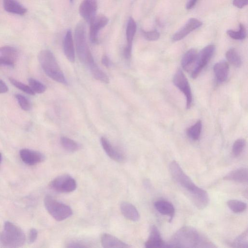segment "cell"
<instances>
[{
    "label": "cell",
    "mask_w": 248,
    "mask_h": 248,
    "mask_svg": "<svg viewBox=\"0 0 248 248\" xmlns=\"http://www.w3.org/2000/svg\"><path fill=\"white\" fill-rule=\"evenodd\" d=\"M202 25V22L197 18H191L189 19L185 24L173 35L172 40L178 41L183 39Z\"/></svg>",
    "instance_id": "cell-12"
},
{
    "label": "cell",
    "mask_w": 248,
    "mask_h": 248,
    "mask_svg": "<svg viewBox=\"0 0 248 248\" xmlns=\"http://www.w3.org/2000/svg\"><path fill=\"white\" fill-rule=\"evenodd\" d=\"M145 247L147 248H167V244L165 243L158 228L154 225L150 228L149 235L145 243Z\"/></svg>",
    "instance_id": "cell-15"
},
{
    "label": "cell",
    "mask_w": 248,
    "mask_h": 248,
    "mask_svg": "<svg viewBox=\"0 0 248 248\" xmlns=\"http://www.w3.org/2000/svg\"><path fill=\"white\" fill-rule=\"evenodd\" d=\"M44 205L48 213L57 221L63 220L73 213L69 206L57 201L50 195L45 197Z\"/></svg>",
    "instance_id": "cell-4"
},
{
    "label": "cell",
    "mask_w": 248,
    "mask_h": 248,
    "mask_svg": "<svg viewBox=\"0 0 248 248\" xmlns=\"http://www.w3.org/2000/svg\"><path fill=\"white\" fill-rule=\"evenodd\" d=\"M215 49L216 47L214 45H209L205 46L198 54L196 63L191 72V77L193 78H196L207 64L212 57Z\"/></svg>",
    "instance_id": "cell-7"
},
{
    "label": "cell",
    "mask_w": 248,
    "mask_h": 248,
    "mask_svg": "<svg viewBox=\"0 0 248 248\" xmlns=\"http://www.w3.org/2000/svg\"><path fill=\"white\" fill-rule=\"evenodd\" d=\"M15 97L20 108L25 111L29 110L31 106L29 100L24 95L20 94H16Z\"/></svg>",
    "instance_id": "cell-37"
},
{
    "label": "cell",
    "mask_w": 248,
    "mask_h": 248,
    "mask_svg": "<svg viewBox=\"0 0 248 248\" xmlns=\"http://www.w3.org/2000/svg\"><path fill=\"white\" fill-rule=\"evenodd\" d=\"M60 142L62 147L68 152H74L79 149L78 144L75 141L69 138L62 137Z\"/></svg>",
    "instance_id": "cell-32"
},
{
    "label": "cell",
    "mask_w": 248,
    "mask_h": 248,
    "mask_svg": "<svg viewBox=\"0 0 248 248\" xmlns=\"http://www.w3.org/2000/svg\"><path fill=\"white\" fill-rule=\"evenodd\" d=\"M9 80L13 85L26 93L32 95L35 94L29 86H28L13 78H9Z\"/></svg>",
    "instance_id": "cell-35"
},
{
    "label": "cell",
    "mask_w": 248,
    "mask_h": 248,
    "mask_svg": "<svg viewBox=\"0 0 248 248\" xmlns=\"http://www.w3.org/2000/svg\"><path fill=\"white\" fill-rule=\"evenodd\" d=\"M28 82L29 86L35 93H42L46 90V86L43 83L35 79L30 78L28 79Z\"/></svg>",
    "instance_id": "cell-34"
},
{
    "label": "cell",
    "mask_w": 248,
    "mask_h": 248,
    "mask_svg": "<svg viewBox=\"0 0 248 248\" xmlns=\"http://www.w3.org/2000/svg\"><path fill=\"white\" fill-rule=\"evenodd\" d=\"M227 34L232 39L234 40H243L247 36V30L245 26L240 23L239 30L237 31L229 30L227 31Z\"/></svg>",
    "instance_id": "cell-33"
},
{
    "label": "cell",
    "mask_w": 248,
    "mask_h": 248,
    "mask_svg": "<svg viewBox=\"0 0 248 248\" xmlns=\"http://www.w3.org/2000/svg\"><path fill=\"white\" fill-rule=\"evenodd\" d=\"M216 78L218 82H223L226 80L229 74V64L226 61L216 63L213 67Z\"/></svg>",
    "instance_id": "cell-24"
},
{
    "label": "cell",
    "mask_w": 248,
    "mask_h": 248,
    "mask_svg": "<svg viewBox=\"0 0 248 248\" xmlns=\"http://www.w3.org/2000/svg\"><path fill=\"white\" fill-rule=\"evenodd\" d=\"M197 55V51L194 48L190 49L186 52L181 61V65L184 70L188 72L193 69Z\"/></svg>",
    "instance_id": "cell-21"
},
{
    "label": "cell",
    "mask_w": 248,
    "mask_h": 248,
    "mask_svg": "<svg viewBox=\"0 0 248 248\" xmlns=\"http://www.w3.org/2000/svg\"><path fill=\"white\" fill-rule=\"evenodd\" d=\"M3 7L7 12L19 15L27 12V9L16 0H4Z\"/></svg>",
    "instance_id": "cell-25"
},
{
    "label": "cell",
    "mask_w": 248,
    "mask_h": 248,
    "mask_svg": "<svg viewBox=\"0 0 248 248\" xmlns=\"http://www.w3.org/2000/svg\"><path fill=\"white\" fill-rule=\"evenodd\" d=\"M26 236L21 229L10 222L6 221L3 231L0 233V244L5 248H18L23 246Z\"/></svg>",
    "instance_id": "cell-3"
},
{
    "label": "cell",
    "mask_w": 248,
    "mask_h": 248,
    "mask_svg": "<svg viewBox=\"0 0 248 248\" xmlns=\"http://www.w3.org/2000/svg\"><path fill=\"white\" fill-rule=\"evenodd\" d=\"M1 157H2V156H1V153H0V162H1Z\"/></svg>",
    "instance_id": "cell-46"
},
{
    "label": "cell",
    "mask_w": 248,
    "mask_h": 248,
    "mask_svg": "<svg viewBox=\"0 0 248 248\" xmlns=\"http://www.w3.org/2000/svg\"><path fill=\"white\" fill-rule=\"evenodd\" d=\"M248 0H233V5L238 8H242L247 5Z\"/></svg>",
    "instance_id": "cell-41"
},
{
    "label": "cell",
    "mask_w": 248,
    "mask_h": 248,
    "mask_svg": "<svg viewBox=\"0 0 248 248\" xmlns=\"http://www.w3.org/2000/svg\"><path fill=\"white\" fill-rule=\"evenodd\" d=\"M173 83L184 94L186 99V108H189L192 103V94L187 79L181 69H178L175 73Z\"/></svg>",
    "instance_id": "cell-9"
},
{
    "label": "cell",
    "mask_w": 248,
    "mask_h": 248,
    "mask_svg": "<svg viewBox=\"0 0 248 248\" xmlns=\"http://www.w3.org/2000/svg\"><path fill=\"white\" fill-rule=\"evenodd\" d=\"M137 31V24L134 19L129 17L126 28V38L127 44L126 47L132 48V43Z\"/></svg>",
    "instance_id": "cell-26"
},
{
    "label": "cell",
    "mask_w": 248,
    "mask_h": 248,
    "mask_svg": "<svg viewBox=\"0 0 248 248\" xmlns=\"http://www.w3.org/2000/svg\"><path fill=\"white\" fill-rule=\"evenodd\" d=\"M202 129V123L198 120L194 124L187 130L188 137L193 140H197L200 137Z\"/></svg>",
    "instance_id": "cell-29"
},
{
    "label": "cell",
    "mask_w": 248,
    "mask_h": 248,
    "mask_svg": "<svg viewBox=\"0 0 248 248\" xmlns=\"http://www.w3.org/2000/svg\"><path fill=\"white\" fill-rule=\"evenodd\" d=\"M228 207L235 213L244 212L247 209V204L238 200H230L227 202Z\"/></svg>",
    "instance_id": "cell-30"
},
{
    "label": "cell",
    "mask_w": 248,
    "mask_h": 248,
    "mask_svg": "<svg viewBox=\"0 0 248 248\" xmlns=\"http://www.w3.org/2000/svg\"><path fill=\"white\" fill-rule=\"evenodd\" d=\"M8 87L5 83L0 79V93H4L7 92Z\"/></svg>",
    "instance_id": "cell-42"
},
{
    "label": "cell",
    "mask_w": 248,
    "mask_h": 248,
    "mask_svg": "<svg viewBox=\"0 0 248 248\" xmlns=\"http://www.w3.org/2000/svg\"><path fill=\"white\" fill-rule=\"evenodd\" d=\"M248 176V169L241 167L229 172L223 177V179L239 183H247Z\"/></svg>",
    "instance_id": "cell-20"
},
{
    "label": "cell",
    "mask_w": 248,
    "mask_h": 248,
    "mask_svg": "<svg viewBox=\"0 0 248 248\" xmlns=\"http://www.w3.org/2000/svg\"><path fill=\"white\" fill-rule=\"evenodd\" d=\"M101 243L102 247L105 248H127L129 247V246L126 243L108 233H103L101 235Z\"/></svg>",
    "instance_id": "cell-19"
},
{
    "label": "cell",
    "mask_w": 248,
    "mask_h": 248,
    "mask_svg": "<svg viewBox=\"0 0 248 248\" xmlns=\"http://www.w3.org/2000/svg\"><path fill=\"white\" fill-rule=\"evenodd\" d=\"M63 52L67 59L71 62L75 61V50L72 34L70 30H68L63 38Z\"/></svg>",
    "instance_id": "cell-18"
},
{
    "label": "cell",
    "mask_w": 248,
    "mask_h": 248,
    "mask_svg": "<svg viewBox=\"0 0 248 248\" xmlns=\"http://www.w3.org/2000/svg\"><path fill=\"white\" fill-rule=\"evenodd\" d=\"M122 214L127 219L137 221L140 218V214L137 208L131 203L123 202L120 205Z\"/></svg>",
    "instance_id": "cell-23"
},
{
    "label": "cell",
    "mask_w": 248,
    "mask_h": 248,
    "mask_svg": "<svg viewBox=\"0 0 248 248\" xmlns=\"http://www.w3.org/2000/svg\"><path fill=\"white\" fill-rule=\"evenodd\" d=\"M73 0H70L71 2H72Z\"/></svg>",
    "instance_id": "cell-47"
},
{
    "label": "cell",
    "mask_w": 248,
    "mask_h": 248,
    "mask_svg": "<svg viewBox=\"0 0 248 248\" xmlns=\"http://www.w3.org/2000/svg\"><path fill=\"white\" fill-rule=\"evenodd\" d=\"M20 157L25 164L33 166L43 161L45 157L42 153L28 149H22L19 152Z\"/></svg>",
    "instance_id": "cell-14"
},
{
    "label": "cell",
    "mask_w": 248,
    "mask_h": 248,
    "mask_svg": "<svg viewBox=\"0 0 248 248\" xmlns=\"http://www.w3.org/2000/svg\"><path fill=\"white\" fill-rule=\"evenodd\" d=\"M75 41L78 56L85 63L91 51L87 43L86 26L82 21L79 22L75 28Z\"/></svg>",
    "instance_id": "cell-5"
},
{
    "label": "cell",
    "mask_w": 248,
    "mask_h": 248,
    "mask_svg": "<svg viewBox=\"0 0 248 248\" xmlns=\"http://www.w3.org/2000/svg\"><path fill=\"white\" fill-rule=\"evenodd\" d=\"M53 190L62 193H69L74 191L77 187L75 180L68 174H62L54 178L50 183Z\"/></svg>",
    "instance_id": "cell-8"
},
{
    "label": "cell",
    "mask_w": 248,
    "mask_h": 248,
    "mask_svg": "<svg viewBox=\"0 0 248 248\" xmlns=\"http://www.w3.org/2000/svg\"><path fill=\"white\" fill-rule=\"evenodd\" d=\"M198 0H188L186 5V8L187 10L192 9L196 5Z\"/></svg>",
    "instance_id": "cell-43"
},
{
    "label": "cell",
    "mask_w": 248,
    "mask_h": 248,
    "mask_svg": "<svg viewBox=\"0 0 248 248\" xmlns=\"http://www.w3.org/2000/svg\"><path fill=\"white\" fill-rule=\"evenodd\" d=\"M101 62L106 67H108L110 65L109 59L108 57L106 55H104L102 56L101 59Z\"/></svg>",
    "instance_id": "cell-44"
},
{
    "label": "cell",
    "mask_w": 248,
    "mask_h": 248,
    "mask_svg": "<svg viewBox=\"0 0 248 248\" xmlns=\"http://www.w3.org/2000/svg\"><path fill=\"white\" fill-rule=\"evenodd\" d=\"M108 18L104 15L96 16L90 23V40L93 44L98 42V33L108 23Z\"/></svg>",
    "instance_id": "cell-11"
},
{
    "label": "cell",
    "mask_w": 248,
    "mask_h": 248,
    "mask_svg": "<svg viewBox=\"0 0 248 248\" xmlns=\"http://www.w3.org/2000/svg\"><path fill=\"white\" fill-rule=\"evenodd\" d=\"M188 195L194 205L199 209L205 208L209 203V197L208 193L198 186Z\"/></svg>",
    "instance_id": "cell-13"
},
{
    "label": "cell",
    "mask_w": 248,
    "mask_h": 248,
    "mask_svg": "<svg viewBox=\"0 0 248 248\" xmlns=\"http://www.w3.org/2000/svg\"><path fill=\"white\" fill-rule=\"evenodd\" d=\"M85 64L89 67L94 78L105 83H109L108 77L94 62L91 52L88 55Z\"/></svg>",
    "instance_id": "cell-16"
},
{
    "label": "cell",
    "mask_w": 248,
    "mask_h": 248,
    "mask_svg": "<svg viewBox=\"0 0 248 248\" xmlns=\"http://www.w3.org/2000/svg\"><path fill=\"white\" fill-rule=\"evenodd\" d=\"M226 58L228 62L235 67H240L242 63L241 57L234 48H230L226 52Z\"/></svg>",
    "instance_id": "cell-28"
},
{
    "label": "cell",
    "mask_w": 248,
    "mask_h": 248,
    "mask_svg": "<svg viewBox=\"0 0 248 248\" xmlns=\"http://www.w3.org/2000/svg\"><path fill=\"white\" fill-rule=\"evenodd\" d=\"M141 32L145 39L150 41H156L158 40L160 37V33L156 30L146 31L141 30Z\"/></svg>",
    "instance_id": "cell-38"
},
{
    "label": "cell",
    "mask_w": 248,
    "mask_h": 248,
    "mask_svg": "<svg viewBox=\"0 0 248 248\" xmlns=\"http://www.w3.org/2000/svg\"><path fill=\"white\" fill-rule=\"evenodd\" d=\"M15 63L10 60L0 56V66L14 67Z\"/></svg>",
    "instance_id": "cell-40"
},
{
    "label": "cell",
    "mask_w": 248,
    "mask_h": 248,
    "mask_svg": "<svg viewBox=\"0 0 248 248\" xmlns=\"http://www.w3.org/2000/svg\"><path fill=\"white\" fill-rule=\"evenodd\" d=\"M39 62L45 74L52 80L67 84L66 79L53 53L48 49L41 50L38 56Z\"/></svg>",
    "instance_id": "cell-2"
},
{
    "label": "cell",
    "mask_w": 248,
    "mask_h": 248,
    "mask_svg": "<svg viewBox=\"0 0 248 248\" xmlns=\"http://www.w3.org/2000/svg\"><path fill=\"white\" fill-rule=\"evenodd\" d=\"M68 247L70 248H84L86 247V246L82 245L81 244L77 243H72L69 244L67 246Z\"/></svg>",
    "instance_id": "cell-45"
},
{
    "label": "cell",
    "mask_w": 248,
    "mask_h": 248,
    "mask_svg": "<svg viewBox=\"0 0 248 248\" xmlns=\"http://www.w3.org/2000/svg\"><path fill=\"white\" fill-rule=\"evenodd\" d=\"M246 145V141L242 139L237 140L234 142L232 152L233 155L235 157L238 156L242 153Z\"/></svg>",
    "instance_id": "cell-36"
},
{
    "label": "cell",
    "mask_w": 248,
    "mask_h": 248,
    "mask_svg": "<svg viewBox=\"0 0 248 248\" xmlns=\"http://www.w3.org/2000/svg\"><path fill=\"white\" fill-rule=\"evenodd\" d=\"M97 10V0H83L79 7L81 16L89 24L96 16Z\"/></svg>",
    "instance_id": "cell-10"
},
{
    "label": "cell",
    "mask_w": 248,
    "mask_h": 248,
    "mask_svg": "<svg viewBox=\"0 0 248 248\" xmlns=\"http://www.w3.org/2000/svg\"><path fill=\"white\" fill-rule=\"evenodd\" d=\"M100 142L104 150L110 158L117 162H123L124 161L125 157L124 155L114 148L107 139L102 137Z\"/></svg>",
    "instance_id": "cell-17"
},
{
    "label": "cell",
    "mask_w": 248,
    "mask_h": 248,
    "mask_svg": "<svg viewBox=\"0 0 248 248\" xmlns=\"http://www.w3.org/2000/svg\"><path fill=\"white\" fill-rule=\"evenodd\" d=\"M169 170L175 182L186 190L188 194L197 187L177 161L173 160L170 163Z\"/></svg>",
    "instance_id": "cell-6"
},
{
    "label": "cell",
    "mask_w": 248,
    "mask_h": 248,
    "mask_svg": "<svg viewBox=\"0 0 248 248\" xmlns=\"http://www.w3.org/2000/svg\"><path fill=\"white\" fill-rule=\"evenodd\" d=\"M156 210L162 215L169 216L171 221L175 212L173 205L169 202L163 200L156 201L154 203Z\"/></svg>",
    "instance_id": "cell-22"
},
{
    "label": "cell",
    "mask_w": 248,
    "mask_h": 248,
    "mask_svg": "<svg viewBox=\"0 0 248 248\" xmlns=\"http://www.w3.org/2000/svg\"><path fill=\"white\" fill-rule=\"evenodd\" d=\"M248 232L246 229L241 234L238 236L231 243L232 247L247 248L248 247Z\"/></svg>",
    "instance_id": "cell-31"
},
{
    "label": "cell",
    "mask_w": 248,
    "mask_h": 248,
    "mask_svg": "<svg viewBox=\"0 0 248 248\" xmlns=\"http://www.w3.org/2000/svg\"><path fill=\"white\" fill-rule=\"evenodd\" d=\"M216 246L196 229L184 226L171 237L167 248H215Z\"/></svg>",
    "instance_id": "cell-1"
},
{
    "label": "cell",
    "mask_w": 248,
    "mask_h": 248,
    "mask_svg": "<svg viewBox=\"0 0 248 248\" xmlns=\"http://www.w3.org/2000/svg\"><path fill=\"white\" fill-rule=\"evenodd\" d=\"M38 236V232L34 229L32 228L30 230L29 234V241L30 243H34L36 240Z\"/></svg>",
    "instance_id": "cell-39"
},
{
    "label": "cell",
    "mask_w": 248,
    "mask_h": 248,
    "mask_svg": "<svg viewBox=\"0 0 248 248\" xmlns=\"http://www.w3.org/2000/svg\"><path fill=\"white\" fill-rule=\"evenodd\" d=\"M0 56L15 63L18 57V52L15 47L5 46L0 47Z\"/></svg>",
    "instance_id": "cell-27"
}]
</instances>
